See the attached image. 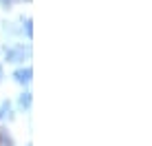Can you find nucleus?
<instances>
[{
	"instance_id": "1",
	"label": "nucleus",
	"mask_w": 152,
	"mask_h": 146,
	"mask_svg": "<svg viewBox=\"0 0 152 146\" xmlns=\"http://www.w3.org/2000/svg\"><path fill=\"white\" fill-rule=\"evenodd\" d=\"M15 80H18V82H29V80H31V69H20V71H15Z\"/></svg>"
},
{
	"instance_id": "2",
	"label": "nucleus",
	"mask_w": 152,
	"mask_h": 146,
	"mask_svg": "<svg viewBox=\"0 0 152 146\" xmlns=\"http://www.w3.org/2000/svg\"><path fill=\"white\" fill-rule=\"evenodd\" d=\"M20 106H24V108L31 106V93H24V95L20 97Z\"/></svg>"
},
{
	"instance_id": "3",
	"label": "nucleus",
	"mask_w": 152,
	"mask_h": 146,
	"mask_svg": "<svg viewBox=\"0 0 152 146\" xmlns=\"http://www.w3.org/2000/svg\"><path fill=\"white\" fill-rule=\"evenodd\" d=\"M0 117H2V108H0Z\"/></svg>"
},
{
	"instance_id": "4",
	"label": "nucleus",
	"mask_w": 152,
	"mask_h": 146,
	"mask_svg": "<svg viewBox=\"0 0 152 146\" xmlns=\"http://www.w3.org/2000/svg\"><path fill=\"white\" fill-rule=\"evenodd\" d=\"M0 75H2V71H0Z\"/></svg>"
}]
</instances>
